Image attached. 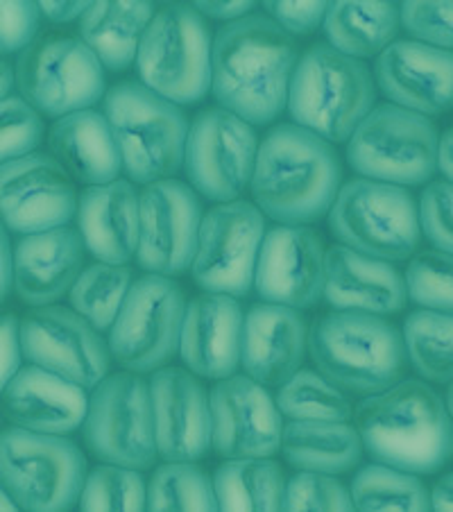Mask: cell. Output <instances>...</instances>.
Listing matches in <instances>:
<instances>
[{
    "instance_id": "cell-6",
    "label": "cell",
    "mask_w": 453,
    "mask_h": 512,
    "mask_svg": "<svg viewBox=\"0 0 453 512\" xmlns=\"http://www.w3.org/2000/svg\"><path fill=\"white\" fill-rule=\"evenodd\" d=\"M102 107L132 184L150 186L175 179L184 166L188 136L182 107L159 98L141 82L114 84L102 98Z\"/></svg>"
},
{
    "instance_id": "cell-2",
    "label": "cell",
    "mask_w": 453,
    "mask_h": 512,
    "mask_svg": "<svg viewBox=\"0 0 453 512\" xmlns=\"http://www.w3.org/2000/svg\"><path fill=\"white\" fill-rule=\"evenodd\" d=\"M354 429L376 465L399 472L438 474L453 458V420L429 383L401 379L354 408Z\"/></svg>"
},
{
    "instance_id": "cell-50",
    "label": "cell",
    "mask_w": 453,
    "mask_h": 512,
    "mask_svg": "<svg viewBox=\"0 0 453 512\" xmlns=\"http://www.w3.org/2000/svg\"><path fill=\"white\" fill-rule=\"evenodd\" d=\"M12 250L10 232L0 223V304L7 300L12 290Z\"/></svg>"
},
{
    "instance_id": "cell-10",
    "label": "cell",
    "mask_w": 453,
    "mask_h": 512,
    "mask_svg": "<svg viewBox=\"0 0 453 512\" xmlns=\"http://www.w3.org/2000/svg\"><path fill=\"white\" fill-rule=\"evenodd\" d=\"M440 132L431 118L379 105L347 141V161L363 179L392 186H422L438 173Z\"/></svg>"
},
{
    "instance_id": "cell-36",
    "label": "cell",
    "mask_w": 453,
    "mask_h": 512,
    "mask_svg": "<svg viewBox=\"0 0 453 512\" xmlns=\"http://www.w3.org/2000/svg\"><path fill=\"white\" fill-rule=\"evenodd\" d=\"M134 281V272L130 266H107V263H91L89 268L80 272L73 288L68 290L73 313L91 324L102 334L114 324L118 311L127 297Z\"/></svg>"
},
{
    "instance_id": "cell-19",
    "label": "cell",
    "mask_w": 453,
    "mask_h": 512,
    "mask_svg": "<svg viewBox=\"0 0 453 512\" xmlns=\"http://www.w3.org/2000/svg\"><path fill=\"white\" fill-rule=\"evenodd\" d=\"M211 449L225 460H268L281 449L284 420L268 388L245 374L218 381L209 392Z\"/></svg>"
},
{
    "instance_id": "cell-13",
    "label": "cell",
    "mask_w": 453,
    "mask_h": 512,
    "mask_svg": "<svg viewBox=\"0 0 453 512\" xmlns=\"http://www.w3.org/2000/svg\"><path fill=\"white\" fill-rule=\"evenodd\" d=\"M84 442L102 465L145 472L157 463L148 381L132 372L102 379L89 395Z\"/></svg>"
},
{
    "instance_id": "cell-26",
    "label": "cell",
    "mask_w": 453,
    "mask_h": 512,
    "mask_svg": "<svg viewBox=\"0 0 453 512\" xmlns=\"http://www.w3.org/2000/svg\"><path fill=\"white\" fill-rule=\"evenodd\" d=\"M322 300L333 311L388 318L408 304L404 275L392 263L333 245L324 254Z\"/></svg>"
},
{
    "instance_id": "cell-1",
    "label": "cell",
    "mask_w": 453,
    "mask_h": 512,
    "mask_svg": "<svg viewBox=\"0 0 453 512\" xmlns=\"http://www.w3.org/2000/svg\"><path fill=\"white\" fill-rule=\"evenodd\" d=\"M299 50L266 14L225 23L211 46V93L247 125H270L286 112Z\"/></svg>"
},
{
    "instance_id": "cell-15",
    "label": "cell",
    "mask_w": 453,
    "mask_h": 512,
    "mask_svg": "<svg viewBox=\"0 0 453 512\" xmlns=\"http://www.w3.org/2000/svg\"><path fill=\"white\" fill-rule=\"evenodd\" d=\"M266 218L254 202L236 200L202 216L193 279L204 293L245 297L254 286V270L266 236Z\"/></svg>"
},
{
    "instance_id": "cell-55",
    "label": "cell",
    "mask_w": 453,
    "mask_h": 512,
    "mask_svg": "<svg viewBox=\"0 0 453 512\" xmlns=\"http://www.w3.org/2000/svg\"><path fill=\"white\" fill-rule=\"evenodd\" d=\"M444 404H447V411L453 420V383H449V392H447V399H444Z\"/></svg>"
},
{
    "instance_id": "cell-45",
    "label": "cell",
    "mask_w": 453,
    "mask_h": 512,
    "mask_svg": "<svg viewBox=\"0 0 453 512\" xmlns=\"http://www.w3.org/2000/svg\"><path fill=\"white\" fill-rule=\"evenodd\" d=\"M37 3H0V57L21 55L39 37Z\"/></svg>"
},
{
    "instance_id": "cell-14",
    "label": "cell",
    "mask_w": 453,
    "mask_h": 512,
    "mask_svg": "<svg viewBox=\"0 0 453 512\" xmlns=\"http://www.w3.org/2000/svg\"><path fill=\"white\" fill-rule=\"evenodd\" d=\"M259 139L252 125L220 107L204 109L188 125L184 170L191 189L216 204L241 200L250 189Z\"/></svg>"
},
{
    "instance_id": "cell-7",
    "label": "cell",
    "mask_w": 453,
    "mask_h": 512,
    "mask_svg": "<svg viewBox=\"0 0 453 512\" xmlns=\"http://www.w3.org/2000/svg\"><path fill=\"white\" fill-rule=\"evenodd\" d=\"M211 46L209 25L193 5L161 7L136 53L141 84L177 107L198 105L211 91Z\"/></svg>"
},
{
    "instance_id": "cell-17",
    "label": "cell",
    "mask_w": 453,
    "mask_h": 512,
    "mask_svg": "<svg viewBox=\"0 0 453 512\" xmlns=\"http://www.w3.org/2000/svg\"><path fill=\"white\" fill-rule=\"evenodd\" d=\"M200 223L202 202L191 186L179 179L145 186L139 193V268L168 279L191 270Z\"/></svg>"
},
{
    "instance_id": "cell-52",
    "label": "cell",
    "mask_w": 453,
    "mask_h": 512,
    "mask_svg": "<svg viewBox=\"0 0 453 512\" xmlns=\"http://www.w3.org/2000/svg\"><path fill=\"white\" fill-rule=\"evenodd\" d=\"M438 170L444 175V182L453 184V127L444 132V136H440Z\"/></svg>"
},
{
    "instance_id": "cell-39",
    "label": "cell",
    "mask_w": 453,
    "mask_h": 512,
    "mask_svg": "<svg viewBox=\"0 0 453 512\" xmlns=\"http://www.w3.org/2000/svg\"><path fill=\"white\" fill-rule=\"evenodd\" d=\"M148 483L143 472L98 465L87 474L78 501L80 512H145Z\"/></svg>"
},
{
    "instance_id": "cell-9",
    "label": "cell",
    "mask_w": 453,
    "mask_h": 512,
    "mask_svg": "<svg viewBox=\"0 0 453 512\" xmlns=\"http://www.w3.org/2000/svg\"><path fill=\"white\" fill-rule=\"evenodd\" d=\"M87 474V458L71 438L0 431V485L21 512H71Z\"/></svg>"
},
{
    "instance_id": "cell-3",
    "label": "cell",
    "mask_w": 453,
    "mask_h": 512,
    "mask_svg": "<svg viewBox=\"0 0 453 512\" xmlns=\"http://www.w3.org/2000/svg\"><path fill=\"white\" fill-rule=\"evenodd\" d=\"M340 186L343 164L320 136L281 123L259 145L250 191L263 218L286 227H309L329 216Z\"/></svg>"
},
{
    "instance_id": "cell-8",
    "label": "cell",
    "mask_w": 453,
    "mask_h": 512,
    "mask_svg": "<svg viewBox=\"0 0 453 512\" xmlns=\"http://www.w3.org/2000/svg\"><path fill=\"white\" fill-rule=\"evenodd\" d=\"M329 227L347 250L386 263L410 261L422 243L420 207L410 191L363 177L340 186Z\"/></svg>"
},
{
    "instance_id": "cell-5",
    "label": "cell",
    "mask_w": 453,
    "mask_h": 512,
    "mask_svg": "<svg viewBox=\"0 0 453 512\" xmlns=\"http://www.w3.org/2000/svg\"><path fill=\"white\" fill-rule=\"evenodd\" d=\"M376 84L370 68L329 44H315L299 57L288 89L286 112L293 125L327 143H347L374 109Z\"/></svg>"
},
{
    "instance_id": "cell-43",
    "label": "cell",
    "mask_w": 453,
    "mask_h": 512,
    "mask_svg": "<svg viewBox=\"0 0 453 512\" xmlns=\"http://www.w3.org/2000/svg\"><path fill=\"white\" fill-rule=\"evenodd\" d=\"M399 23L413 41L453 53V3H401Z\"/></svg>"
},
{
    "instance_id": "cell-22",
    "label": "cell",
    "mask_w": 453,
    "mask_h": 512,
    "mask_svg": "<svg viewBox=\"0 0 453 512\" xmlns=\"http://www.w3.org/2000/svg\"><path fill=\"white\" fill-rule=\"evenodd\" d=\"M374 84L390 105L424 118L453 109V53L404 39L376 57Z\"/></svg>"
},
{
    "instance_id": "cell-47",
    "label": "cell",
    "mask_w": 453,
    "mask_h": 512,
    "mask_svg": "<svg viewBox=\"0 0 453 512\" xmlns=\"http://www.w3.org/2000/svg\"><path fill=\"white\" fill-rule=\"evenodd\" d=\"M21 320L14 313H0V395L23 368Z\"/></svg>"
},
{
    "instance_id": "cell-30",
    "label": "cell",
    "mask_w": 453,
    "mask_h": 512,
    "mask_svg": "<svg viewBox=\"0 0 453 512\" xmlns=\"http://www.w3.org/2000/svg\"><path fill=\"white\" fill-rule=\"evenodd\" d=\"M155 16L152 3H89L80 19V37L102 68L123 73L136 62L141 39Z\"/></svg>"
},
{
    "instance_id": "cell-27",
    "label": "cell",
    "mask_w": 453,
    "mask_h": 512,
    "mask_svg": "<svg viewBox=\"0 0 453 512\" xmlns=\"http://www.w3.org/2000/svg\"><path fill=\"white\" fill-rule=\"evenodd\" d=\"M87 406V390L34 365H25L16 372L0 395V408L14 429L59 438L80 429L87 417Z\"/></svg>"
},
{
    "instance_id": "cell-48",
    "label": "cell",
    "mask_w": 453,
    "mask_h": 512,
    "mask_svg": "<svg viewBox=\"0 0 453 512\" xmlns=\"http://www.w3.org/2000/svg\"><path fill=\"white\" fill-rule=\"evenodd\" d=\"M193 7L202 16H209V19L234 23L250 14V10H254V3H193Z\"/></svg>"
},
{
    "instance_id": "cell-34",
    "label": "cell",
    "mask_w": 453,
    "mask_h": 512,
    "mask_svg": "<svg viewBox=\"0 0 453 512\" xmlns=\"http://www.w3.org/2000/svg\"><path fill=\"white\" fill-rule=\"evenodd\" d=\"M356 512H433L431 490L415 474L383 465H365L349 485Z\"/></svg>"
},
{
    "instance_id": "cell-23",
    "label": "cell",
    "mask_w": 453,
    "mask_h": 512,
    "mask_svg": "<svg viewBox=\"0 0 453 512\" xmlns=\"http://www.w3.org/2000/svg\"><path fill=\"white\" fill-rule=\"evenodd\" d=\"M245 313L234 297L204 293L186 304L179 356L198 379L222 381L241 368Z\"/></svg>"
},
{
    "instance_id": "cell-54",
    "label": "cell",
    "mask_w": 453,
    "mask_h": 512,
    "mask_svg": "<svg viewBox=\"0 0 453 512\" xmlns=\"http://www.w3.org/2000/svg\"><path fill=\"white\" fill-rule=\"evenodd\" d=\"M0 512H21L19 506L10 499V494L3 490V485H0Z\"/></svg>"
},
{
    "instance_id": "cell-51",
    "label": "cell",
    "mask_w": 453,
    "mask_h": 512,
    "mask_svg": "<svg viewBox=\"0 0 453 512\" xmlns=\"http://www.w3.org/2000/svg\"><path fill=\"white\" fill-rule=\"evenodd\" d=\"M433 512H453V474H444L431 490Z\"/></svg>"
},
{
    "instance_id": "cell-35",
    "label": "cell",
    "mask_w": 453,
    "mask_h": 512,
    "mask_svg": "<svg viewBox=\"0 0 453 512\" xmlns=\"http://www.w3.org/2000/svg\"><path fill=\"white\" fill-rule=\"evenodd\" d=\"M401 336L408 363L424 381L453 383V313H410Z\"/></svg>"
},
{
    "instance_id": "cell-33",
    "label": "cell",
    "mask_w": 453,
    "mask_h": 512,
    "mask_svg": "<svg viewBox=\"0 0 453 512\" xmlns=\"http://www.w3.org/2000/svg\"><path fill=\"white\" fill-rule=\"evenodd\" d=\"M218 512H281L286 476L268 460H225L213 474Z\"/></svg>"
},
{
    "instance_id": "cell-37",
    "label": "cell",
    "mask_w": 453,
    "mask_h": 512,
    "mask_svg": "<svg viewBox=\"0 0 453 512\" xmlns=\"http://www.w3.org/2000/svg\"><path fill=\"white\" fill-rule=\"evenodd\" d=\"M277 411L288 422H349L354 406L343 390L315 370H299L279 388Z\"/></svg>"
},
{
    "instance_id": "cell-49",
    "label": "cell",
    "mask_w": 453,
    "mask_h": 512,
    "mask_svg": "<svg viewBox=\"0 0 453 512\" xmlns=\"http://www.w3.org/2000/svg\"><path fill=\"white\" fill-rule=\"evenodd\" d=\"M39 12L44 19L55 25L71 23L75 19H82V14L87 12L89 3H82V0H75V3H37Z\"/></svg>"
},
{
    "instance_id": "cell-20",
    "label": "cell",
    "mask_w": 453,
    "mask_h": 512,
    "mask_svg": "<svg viewBox=\"0 0 453 512\" xmlns=\"http://www.w3.org/2000/svg\"><path fill=\"white\" fill-rule=\"evenodd\" d=\"M324 254L322 236L315 229L272 227L263 236L252 288L266 304L311 309L322 300Z\"/></svg>"
},
{
    "instance_id": "cell-46",
    "label": "cell",
    "mask_w": 453,
    "mask_h": 512,
    "mask_svg": "<svg viewBox=\"0 0 453 512\" xmlns=\"http://www.w3.org/2000/svg\"><path fill=\"white\" fill-rule=\"evenodd\" d=\"M329 3H266L268 19L275 21L290 37H309L324 23Z\"/></svg>"
},
{
    "instance_id": "cell-31",
    "label": "cell",
    "mask_w": 453,
    "mask_h": 512,
    "mask_svg": "<svg viewBox=\"0 0 453 512\" xmlns=\"http://www.w3.org/2000/svg\"><path fill=\"white\" fill-rule=\"evenodd\" d=\"M281 454L297 472L338 476L361 463L363 445L349 422H286Z\"/></svg>"
},
{
    "instance_id": "cell-16",
    "label": "cell",
    "mask_w": 453,
    "mask_h": 512,
    "mask_svg": "<svg viewBox=\"0 0 453 512\" xmlns=\"http://www.w3.org/2000/svg\"><path fill=\"white\" fill-rule=\"evenodd\" d=\"M21 352L34 368L82 390L109 377V347L91 324L64 306H41L21 320Z\"/></svg>"
},
{
    "instance_id": "cell-11",
    "label": "cell",
    "mask_w": 453,
    "mask_h": 512,
    "mask_svg": "<svg viewBox=\"0 0 453 512\" xmlns=\"http://www.w3.org/2000/svg\"><path fill=\"white\" fill-rule=\"evenodd\" d=\"M186 295L177 281L143 275L132 281L109 329V356L123 372L155 374L179 352Z\"/></svg>"
},
{
    "instance_id": "cell-25",
    "label": "cell",
    "mask_w": 453,
    "mask_h": 512,
    "mask_svg": "<svg viewBox=\"0 0 453 512\" xmlns=\"http://www.w3.org/2000/svg\"><path fill=\"white\" fill-rule=\"evenodd\" d=\"M87 247L73 227L21 236L12 250V288L32 309L53 306L84 270Z\"/></svg>"
},
{
    "instance_id": "cell-41",
    "label": "cell",
    "mask_w": 453,
    "mask_h": 512,
    "mask_svg": "<svg viewBox=\"0 0 453 512\" xmlns=\"http://www.w3.org/2000/svg\"><path fill=\"white\" fill-rule=\"evenodd\" d=\"M46 125L21 96L0 100V166L28 157L44 141Z\"/></svg>"
},
{
    "instance_id": "cell-53",
    "label": "cell",
    "mask_w": 453,
    "mask_h": 512,
    "mask_svg": "<svg viewBox=\"0 0 453 512\" xmlns=\"http://www.w3.org/2000/svg\"><path fill=\"white\" fill-rule=\"evenodd\" d=\"M12 89H14V71L5 59H0V100L12 96Z\"/></svg>"
},
{
    "instance_id": "cell-29",
    "label": "cell",
    "mask_w": 453,
    "mask_h": 512,
    "mask_svg": "<svg viewBox=\"0 0 453 512\" xmlns=\"http://www.w3.org/2000/svg\"><path fill=\"white\" fill-rule=\"evenodd\" d=\"M48 148L66 175L87 189L116 182L123 170L107 118L96 109L57 118L48 130Z\"/></svg>"
},
{
    "instance_id": "cell-24",
    "label": "cell",
    "mask_w": 453,
    "mask_h": 512,
    "mask_svg": "<svg viewBox=\"0 0 453 512\" xmlns=\"http://www.w3.org/2000/svg\"><path fill=\"white\" fill-rule=\"evenodd\" d=\"M309 327L302 313L277 304H254L243 322L241 368L263 388H281L302 370Z\"/></svg>"
},
{
    "instance_id": "cell-12",
    "label": "cell",
    "mask_w": 453,
    "mask_h": 512,
    "mask_svg": "<svg viewBox=\"0 0 453 512\" xmlns=\"http://www.w3.org/2000/svg\"><path fill=\"white\" fill-rule=\"evenodd\" d=\"M14 87L39 116L62 118L105 98V68L75 37H37L16 55Z\"/></svg>"
},
{
    "instance_id": "cell-18",
    "label": "cell",
    "mask_w": 453,
    "mask_h": 512,
    "mask_svg": "<svg viewBox=\"0 0 453 512\" xmlns=\"http://www.w3.org/2000/svg\"><path fill=\"white\" fill-rule=\"evenodd\" d=\"M78 213V191L50 155L14 159L0 166V223L7 232L30 236L68 227Z\"/></svg>"
},
{
    "instance_id": "cell-21",
    "label": "cell",
    "mask_w": 453,
    "mask_h": 512,
    "mask_svg": "<svg viewBox=\"0 0 453 512\" xmlns=\"http://www.w3.org/2000/svg\"><path fill=\"white\" fill-rule=\"evenodd\" d=\"M148 386L159 458L164 463L195 465L211 449L207 388L186 368H161Z\"/></svg>"
},
{
    "instance_id": "cell-40",
    "label": "cell",
    "mask_w": 453,
    "mask_h": 512,
    "mask_svg": "<svg viewBox=\"0 0 453 512\" xmlns=\"http://www.w3.org/2000/svg\"><path fill=\"white\" fill-rule=\"evenodd\" d=\"M408 300L424 311L453 313V254L440 250L417 252L404 275Z\"/></svg>"
},
{
    "instance_id": "cell-44",
    "label": "cell",
    "mask_w": 453,
    "mask_h": 512,
    "mask_svg": "<svg viewBox=\"0 0 453 512\" xmlns=\"http://www.w3.org/2000/svg\"><path fill=\"white\" fill-rule=\"evenodd\" d=\"M422 234L433 250L453 254V184L431 182L422 193L420 204Z\"/></svg>"
},
{
    "instance_id": "cell-38",
    "label": "cell",
    "mask_w": 453,
    "mask_h": 512,
    "mask_svg": "<svg viewBox=\"0 0 453 512\" xmlns=\"http://www.w3.org/2000/svg\"><path fill=\"white\" fill-rule=\"evenodd\" d=\"M145 512H218L211 476L198 465H159L148 483Z\"/></svg>"
},
{
    "instance_id": "cell-4",
    "label": "cell",
    "mask_w": 453,
    "mask_h": 512,
    "mask_svg": "<svg viewBox=\"0 0 453 512\" xmlns=\"http://www.w3.org/2000/svg\"><path fill=\"white\" fill-rule=\"evenodd\" d=\"M318 374L345 395L372 397L404 379L408 356L401 331L386 318L333 311L309 331Z\"/></svg>"
},
{
    "instance_id": "cell-42",
    "label": "cell",
    "mask_w": 453,
    "mask_h": 512,
    "mask_svg": "<svg viewBox=\"0 0 453 512\" xmlns=\"http://www.w3.org/2000/svg\"><path fill=\"white\" fill-rule=\"evenodd\" d=\"M281 512H356L349 490L336 476L297 472L286 481Z\"/></svg>"
},
{
    "instance_id": "cell-28",
    "label": "cell",
    "mask_w": 453,
    "mask_h": 512,
    "mask_svg": "<svg viewBox=\"0 0 453 512\" xmlns=\"http://www.w3.org/2000/svg\"><path fill=\"white\" fill-rule=\"evenodd\" d=\"M78 232L98 263L127 266L139 247V191L130 179L89 186L78 198Z\"/></svg>"
},
{
    "instance_id": "cell-32",
    "label": "cell",
    "mask_w": 453,
    "mask_h": 512,
    "mask_svg": "<svg viewBox=\"0 0 453 512\" xmlns=\"http://www.w3.org/2000/svg\"><path fill=\"white\" fill-rule=\"evenodd\" d=\"M399 7L395 3H354L338 0L327 5L322 30L329 46L352 59L379 57L399 34Z\"/></svg>"
}]
</instances>
